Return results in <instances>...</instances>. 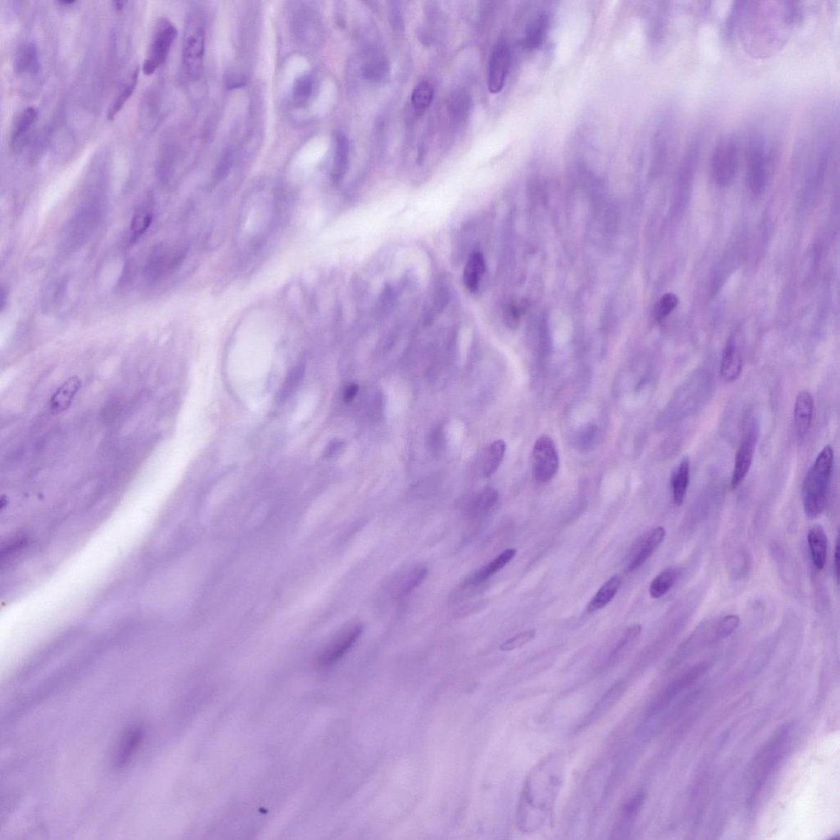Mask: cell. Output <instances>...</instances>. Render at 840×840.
<instances>
[{
	"mask_svg": "<svg viewBox=\"0 0 840 840\" xmlns=\"http://www.w3.org/2000/svg\"><path fill=\"white\" fill-rule=\"evenodd\" d=\"M833 465L834 451L831 446L827 445L818 454L806 475L802 487V500L806 516L810 519L816 518L825 512Z\"/></svg>",
	"mask_w": 840,
	"mask_h": 840,
	"instance_id": "1",
	"label": "cell"
},
{
	"mask_svg": "<svg viewBox=\"0 0 840 840\" xmlns=\"http://www.w3.org/2000/svg\"><path fill=\"white\" fill-rule=\"evenodd\" d=\"M789 732V726H783L777 730L763 749L755 757L752 762L751 774L752 785L750 793L747 795V804L752 805L761 792V789L766 784L767 777L773 771L777 763L782 757L783 747L787 742Z\"/></svg>",
	"mask_w": 840,
	"mask_h": 840,
	"instance_id": "2",
	"label": "cell"
},
{
	"mask_svg": "<svg viewBox=\"0 0 840 840\" xmlns=\"http://www.w3.org/2000/svg\"><path fill=\"white\" fill-rule=\"evenodd\" d=\"M773 158L774 149L766 138L762 135L752 137L747 145L746 159L747 181L753 192L759 193L765 187Z\"/></svg>",
	"mask_w": 840,
	"mask_h": 840,
	"instance_id": "3",
	"label": "cell"
},
{
	"mask_svg": "<svg viewBox=\"0 0 840 840\" xmlns=\"http://www.w3.org/2000/svg\"><path fill=\"white\" fill-rule=\"evenodd\" d=\"M740 146L736 135H730L720 140L712 157V171L720 186L732 183L740 167Z\"/></svg>",
	"mask_w": 840,
	"mask_h": 840,
	"instance_id": "4",
	"label": "cell"
},
{
	"mask_svg": "<svg viewBox=\"0 0 840 840\" xmlns=\"http://www.w3.org/2000/svg\"><path fill=\"white\" fill-rule=\"evenodd\" d=\"M177 36L176 26L170 19L162 18L157 21L143 63L145 74H153L166 62Z\"/></svg>",
	"mask_w": 840,
	"mask_h": 840,
	"instance_id": "5",
	"label": "cell"
},
{
	"mask_svg": "<svg viewBox=\"0 0 840 840\" xmlns=\"http://www.w3.org/2000/svg\"><path fill=\"white\" fill-rule=\"evenodd\" d=\"M204 39L202 26L190 19L183 37L182 57L187 73L192 80H198L202 73Z\"/></svg>",
	"mask_w": 840,
	"mask_h": 840,
	"instance_id": "6",
	"label": "cell"
},
{
	"mask_svg": "<svg viewBox=\"0 0 840 840\" xmlns=\"http://www.w3.org/2000/svg\"><path fill=\"white\" fill-rule=\"evenodd\" d=\"M99 215L100 208L96 204L83 206L67 226L63 247L68 251H74L83 245L93 231Z\"/></svg>",
	"mask_w": 840,
	"mask_h": 840,
	"instance_id": "7",
	"label": "cell"
},
{
	"mask_svg": "<svg viewBox=\"0 0 840 840\" xmlns=\"http://www.w3.org/2000/svg\"><path fill=\"white\" fill-rule=\"evenodd\" d=\"M532 467L534 479L540 483L549 482L557 473L559 456L555 443L550 437L544 435L536 441L532 454Z\"/></svg>",
	"mask_w": 840,
	"mask_h": 840,
	"instance_id": "8",
	"label": "cell"
},
{
	"mask_svg": "<svg viewBox=\"0 0 840 840\" xmlns=\"http://www.w3.org/2000/svg\"><path fill=\"white\" fill-rule=\"evenodd\" d=\"M707 664H699L695 665L685 673L677 677L673 681L666 686L664 690L659 693V695L655 698V700L650 706L648 711V717H653V715L663 712L666 707L670 706V704L678 697L680 693L695 684L702 675L707 670Z\"/></svg>",
	"mask_w": 840,
	"mask_h": 840,
	"instance_id": "9",
	"label": "cell"
},
{
	"mask_svg": "<svg viewBox=\"0 0 840 840\" xmlns=\"http://www.w3.org/2000/svg\"><path fill=\"white\" fill-rule=\"evenodd\" d=\"M511 51L507 42L501 40L497 43L491 54L487 75V86L492 94L500 93L505 85L511 66Z\"/></svg>",
	"mask_w": 840,
	"mask_h": 840,
	"instance_id": "10",
	"label": "cell"
},
{
	"mask_svg": "<svg viewBox=\"0 0 840 840\" xmlns=\"http://www.w3.org/2000/svg\"><path fill=\"white\" fill-rule=\"evenodd\" d=\"M363 627L355 624L344 628L336 636L318 658V663L323 666L337 663L344 655L353 648L362 635Z\"/></svg>",
	"mask_w": 840,
	"mask_h": 840,
	"instance_id": "11",
	"label": "cell"
},
{
	"mask_svg": "<svg viewBox=\"0 0 840 840\" xmlns=\"http://www.w3.org/2000/svg\"><path fill=\"white\" fill-rule=\"evenodd\" d=\"M757 440V432L753 429L747 431L746 435L737 451L732 477H731V489L735 490L744 482L749 474L752 463L753 456Z\"/></svg>",
	"mask_w": 840,
	"mask_h": 840,
	"instance_id": "12",
	"label": "cell"
},
{
	"mask_svg": "<svg viewBox=\"0 0 840 840\" xmlns=\"http://www.w3.org/2000/svg\"><path fill=\"white\" fill-rule=\"evenodd\" d=\"M182 259L180 252L172 253L166 247H156L146 264V277L150 281L159 280L178 266Z\"/></svg>",
	"mask_w": 840,
	"mask_h": 840,
	"instance_id": "13",
	"label": "cell"
},
{
	"mask_svg": "<svg viewBox=\"0 0 840 840\" xmlns=\"http://www.w3.org/2000/svg\"><path fill=\"white\" fill-rule=\"evenodd\" d=\"M814 400L809 391H802L797 395L794 409V419L797 435L804 440L809 432L814 418Z\"/></svg>",
	"mask_w": 840,
	"mask_h": 840,
	"instance_id": "14",
	"label": "cell"
},
{
	"mask_svg": "<svg viewBox=\"0 0 840 840\" xmlns=\"http://www.w3.org/2000/svg\"><path fill=\"white\" fill-rule=\"evenodd\" d=\"M38 119V113L34 107L30 106L21 111L16 119L10 135V147L14 152L23 149L27 138L33 129Z\"/></svg>",
	"mask_w": 840,
	"mask_h": 840,
	"instance_id": "15",
	"label": "cell"
},
{
	"mask_svg": "<svg viewBox=\"0 0 840 840\" xmlns=\"http://www.w3.org/2000/svg\"><path fill=\"white\" fill-rule=\"evenodd\" d=\"M742 370V353L736 340L730 338L723 351L720 373L725 382L733 383L738 379Z\"/></svg>",
	"mask_w": 840,
	"mask_h": 840,
	"instance_id": "16",
	"label": "cell"
},
{
	"mask_svg": "<svg viewBox=\"0 0 840 840\" xmlns=\"http://www.w3.org/2000/svg\"><path fill=\"white\" fill-rule=\"evenodd\" d=\"M627 690L626 682L620 681L616 685H612L608 691H606L603 696L601 697L599 701L596 703V705L592 709V711L588 715L586 720L584 723V726L589 725L600 719L603 718L606 713H608L612 708H613L618 702L621 700L623 695Z\"/></svg>",
	"mask_w": 840,
	"mask_h": 840,
	"instance_id": "17",
	"label": "cell"
},
{
	"mask_svg": "<svg viewBox=\"0 0 840 840\" xmlns=\"http://www.w3.org/2000/svg\"><path fill=\"white\" fill-rule=\"evenodd\" d=\"M81 378L71 377L65 381L54 393L50 400V410L52 414L63 413L71 406L73 400L81 388Z\"/></svg>",
	"mask_w": 840,
	"mask_h": 840,
	"instance_id": "18",
	"label": "cell"
},
{
	"mask_svg": "<svg viewBox=\"0 0 840 840\" xmlns=\"http://www.w3.org/2000/svg\"><path fill=\"white\" fill-rule=\"evenodd\" d=\"M333 140V178L335 182H339L343 180L348 170L350 145L348 138L340 131L334 133Z\"/></svg>",
	"mask_w": 840,
	"mask_h": 840,
	"instance_id": "19",
	"label": "cell"
},
{
	"mask_svg": "<svg viewBox=\"0 0 840 840\" xmlns=\"http://www.w3.org/2000/svg\"><path fill=\"white\" fill-rule=\"evenodd\" d=\"M812 563L816 570L822 571L826 566L828 550V539L825 529L816 525L807 534Z\"/></svg>",
	"mask_w": 840,
	"mask_h": 840,
	"instance_id": "20",
	"label": "cell"
},
{
	"mask_svg": "<svg viewBox=\"0 0 840 840\" xmlns=\"http://www.w3.org/2000/svg\"><path fill=\"white\" fill-rule=\"evenodd\" d=\"M486 271V262L484 254L480 252H475L470 254L465 264L463 273V283L469 291H478L482 279Z\"/></svg>",
	"mask_w": 840,
	"mask_h": 840,
	"instance_id": "21",
	"label": "cell"
},
{
	"mask_svg": "<svg viewBox=\"0 0 840 840\" xmlns=\"http://www.w3.org/2000/svg\"><path fill=\"white\" fill-rule=\"evenodd\" d=\"M665 535L666 532L664 527H660L653 530L648 535L647 538L643 541L636 556L633 557L630 566H628V570L635 571L636 569L641 567L651 557L654 551L658 549L659 546L663 543Z\"/></svg>",
	"mask_w": 840,
	"mask_h": 840,
	"instance_id": "22",
	"label": "cell"
},
{
	"mask_svg": "<svg viewBox=\"0 0 840 840\" xmlns=\"http://www.w3.org/2000/svg\"><path fill=\"white\" fill-rule=\"evenodd\" d=\"M690 460L684 458L672 474V493H673L674 503L677 507H680L685 502L688 483H690Z\"/></svg>",
	"mask_w": 840,
	"mask_h": 840,
	"instance_id": "23",
	"label": "cell"
},
{
	"mask_svg": "<svg viewBox=\"0 0 840 840\" xmlns=\"http://www.w3.org/2000/svg\"><path fill=\"white\" fill-rule=\"evenodd\" d=\"M516 554L517 550L514 549L504 551L494 560H492L487 565L475 572L469 579L468 584L471 585V586H477V585L484 583L498 571L502 570L513 559Z\"/></svg>",
	"mask_w": 840,
	"mask_h": 840,
	"instance_id": "24",
	"label": "cell"
},
{
	"mask_svg": "<svg viewBox=\"0 0 840 840\" xmlns=\"http://www.w3.org/2000/svg\"><path fill=\"white\" fill-rule=\"evenodd\" d=\"M427 576V568L422 565H416L409 569L398 579L395 593L398 598L403 597L419 587L425 581Z\"/></svg>",
	"mask_w": 840,
	"mask_h": 840,
	"instance_id": "25",
	"label": "cell"
},
{
	"mask_svg": "<svg viewBox=\"0 0 840 840\" xmlns=\"http://www.w3.org/2000/svg\"><path fill=\"white\" fill-rule=\"evenodd\" d=\"M39 68V56L33 42L26 43L19 48L15 57L14 69L19 74L33 73Z\"/></svg>",
	"mask_w": 840,
	"mask_h": 840,
	"instance_id": "26",
	"label": "cell"
},
{
	"mask_svg": "<svg viewBox=\"0 0 840 840\" xmlns=\"http://www.w3.org/2000/svg\"><path fill=\"white\" fill-rule=\"evenodd\" d=\"M549 26V19L545 13L539 14L530 21L524 38V46L528 50H536L543 45Z\"/></svg>",
	"mask_w": 840,
	"mask_h": 840,
	"instance_id": "27",
	"label": "cell"
},
{
	"mask_svg": "<svg viewBox=\"0 0 840 840\" xmlns=\"http://www.w3.org/2000/svg\"><path fill=\"white\" fill-rule=\"evenodd\" d=\"M67 291V283L64 279H56L48 284L42 296V306L47 312L58 310L62 305Z\"/></svg>",
	"mask_w": 840,
	"mask_h": 840,
	"instance_id": "28",
	"label": "cell"
},
{
	"mask_svg": "<svg viewBox=\"0 0 840 840\" xmlns=\"http://www.w3.org/2000/svg\"><path fill=\"white\" fill-rule=\"evenodd\" d=\"M621 583V579L617 576L611 577L608 581H606L595 594L593 599L590 601L587 606L588 613H593L609 604L619 591Z\"/></svg>",
	"mask_w": 840,
	"mask_h": 840,
	"instance_id": "29",
	"label": "cell"
},
{
	"mask_svg": "<svg viewBox=\"0 0 840 840\" xmlns=\"http://www.w3.org/2000/svg\"><path fill=\"white\" fill-rule=\"evenodd\" d=\"M472 105V101L467 92L457 90L452 92L448 99V111L454 122L460 123L465 120Z\"/></svg>",
	"mask_w": 840,
	"mask_h": 840,
	"instance_id": "30",
	"label": "cell"
},
{
	"mask_svg": "<svg viewBox=\"0 0 840 840\" xmlns=\"http://www.w3.org/2000/svg\"><path fill=\"white\" fill-rule=\"evenodd\" d=\"M140 75L139 67L135 68L133 73L130 74L125 84L123 85L120 93L116 97L113 101L110 110L108 111V120H113L119 113L123 110L124 105L129 100L135 88H137Z\"/></svg>",
	"mask_w": 840,
	"mask_h": 840,
	"instance_id": "31",
	"label": "cell"
},
{
	"mask_svg": "<svg viewBox=\"0 0 840 840\" xmlns=\"http://www.w3.org/2000/svg\"><path fill=\"white\" fill-rule=\"evenodd\" d=\"M645 799H646V794L643 791H638L626 802L622 809V821L619 827L616 829L618 834H622L624 831L628 832V829L630 828L633 820L636 819L638 812L642 809Z\"/></svg>",
	"mask_w": 840,
	"mask_h": 840,
	"instance_id": "32",
	"label": "cell"
},
{
	"mask_svg": "<svg viewBox=\"0 0 840 840\" xmlns=\"http://www.w3.org/2000/svg\"><path fill=\"white\" fill-rule=\"evenodd\" d=\"M498 492L492 487H487L475 498L470 508L471 517L479 518L490 511L498 500Z\"/></svg>",
	"mask_w": 840,
	"mask_h": 840,
	"instance_id": "33",
	"label": "cell"
},
{
	"mask_svg": "<svg viewBox=\"0 0 840 840\" xmlns=\"http://www.w3.org/2000/svg\"><path fill=\"white\" fill-rule=\"evenodd\" d=\"M677 571L673 568L665 569L655 577L650 585L649 593L654 599L663 597L670 592L676 582Z\"/></svg>",
	"mask_w": 840,
	"mask_h": 840,
	"instance_id": "34",
	"label": "cell"
},
{
	"mask_svg": "<svg viewBox=\"0 0 840 840\" xmlns=\"http://www.w3.org/2000/svg\"><path fill=\"white\" fill-rule=\"evenodd\" d=\"M506 450V443L502 440H497L491 444L487 450L484 464V475L486 478H489L499 468Z\"/></svg>",
	"mask_w": 840,
	"mask_h": 840,
	"instance_id": "35",
	"label": "cell"
},
{
	"mask_svg": "<svg viewBox=\"0 0 840 840\" xmlns=\"http://www.w3.org/2000/svg\"><path fill=\"white\" fill-rule=\"evenodd\" d=\"M433 95H435V92H433L432 85L427 81H422L417 85L411 95L412 105L416 113L421 115L425 112L427 108H429L432 105Z\"/></svg>",
	"mask_w": 840,
	"mask_h": 840,
	"instance_id": "36",
	"label": "cell"
},
{
	"mask_svg": "<svg viewBox=\"0 0 840 840\" xmlns=\"http://www.w3.org/2000/svg\"><path fill=\"white\" fill-rule=\"evenodd\" d=\"M152 214L147 209H139L133 217L131 222V240L137 241L142 237L152 223Z\"/></svg>",
	"mask_w": 840,
	"mask_h": 840,
	"instance_id": "37",
	"label": "cell"
},
{
	"mask_svg": "<svg viewBox=\"0 0 840 840\" xmlns=\"http://www.w3.org/2000/svg\"><path fill=\"white\" fill-rule=\"evenodd\" d=\"M642 631V626L641 625H635L631 626L625 632L624 636L621 638L619 643L616 644L613 651L611 652L608 660V664H613L617 660L621 658L622 654L626 652V648L628 645L635 641Z\"/></svg>",
	"mask_w": 840,
	"mask_h": 840,
	"instance_id": "38",
	"label": "cell"
},
{
	"mask_svg": "<svg viewBox=\"0 0 840 840\" xmlns=\"http://www.w3.org/2000/svg\"><path fill=\"white\" fill-rule=\"evenodd\" d=\"M313 89V80L308 73L303 74L294 83L292 97L296 104H304L310 98Z\"/></svg>",
	"mask_w": 840,
	"mask_h": 840,
	"instance_id": "39",
	"label": "cell"
},
{
	"mask_svg": "<svg viewBox=\"0 0 840 840\" xmlns=\"http://www.w3.org/2000/svg\"><path fill=\"white\" fill-rule=\"evenodd\" d=\"M140 737H142V734H140V730L138 729L129 731L128 735L124 737L120 746V752H119V755H118V762L119 763L124 764L129 759L133 752L137 750L140 741Z\"/></svg>",
	"mask_w": 840,
	"mask_h": 840,
	"instance_id": "40",
	"label": "cell"
},
{
	"mask_svg": "<svg viewBox=\"0 0 840 840\" xmlns=\"http://www.w3.org/2000/svg\"><path fill=\"white\" fill-rule=\"evenodd\" d=\"M740 617L736 615L726 616L715 623V641L728 637L736 631L740 625Z\"/></svg>",
	"mask_w": 840,
	"mask_h": 840,
	"instance_id": "41",
	"label": "cell"
},
{
	"mask_svg": "<svg viewBox=\"0 0 840 840\" xmlns=\"http://www.w3.org/2000/svg\"><path fill=\"white\" fill-rule=\"evenodd\" d=\"M678 297L673 294L664 295L658 303L655 308V318L658 321H663L675 310L678 305Z\"/></svg>",
	"mask_w": 840,
	"mask_h": 840,
	"instance_id": "42",
	"label": "cell"
},
{
	"mask_svg": "<svg viewBox=\"0 0 840 840\" xmlns=\"http://www.w3.org/2000/svg\"><path fill=\"white\" fill-rule=\"evenodd\" d=\"M388 73V63L383 58H375L368 62L364 68L366 78L373 81H381Z\"/></svg>",
	"mask_w": 840,
	"mask_h": 840,
	"instance_id": "43",
	"label": "cell"
},
{
	"mask_svg": "<svg viewBox=\"0 0 840 840\" xmlns=\"http://www.w3.org/2000/svg\"><path fill=\"white\" fill-rule=\"evenodd\" d=\"M536 631L531 630L524 633H519L518 636L512 638H509L505 643L501 645V650L504 652H511L524 646L535 638Z\"/></svg>",
	"mask_w": 840,
	"mask_h": 840,
	"instance_id": "44",
	"label": "cell"
},
{
	"mask_svg": "<svg viewBox=\"0 0 840 840\" xmlns=\"http://www.w3.org/2000/svg\"><path fill=\"white\" fill-rule=\"evenodd\" d=\"M750 566V556H747L745 551H740L735 556L732 564H731L730 569L732 576L736 579L744 578L747 576V572H749Z\"/></svg>",
	"mask_w": 840,
	"mask_h": 840,
	"instance_id": "45",
	"label": "cell"
},
{
	"mask_svg": "<svg viewBox=\"0 0 840 840\" xmlns=\"http://www.w3.org/2000/svg\"><path fill=\"white\" fill-rule=\"evenodd\" d=\"M522 314V308L517 303L509 304L505 311V316H504V321H505L507 326L509 329H517L519 326Z\"/></svg>",
	"mask_w": 840,
	"mask_h": 840,
	"instance_id": "46",
	"label": "cell"
},
{
	"mask_svg": "<svg viewBox=\"0 0 840 840\" xmlns=\"http://www.w3.org/2000/svg\"><path fill=\"white\" fill-rule=\"evenodd\" d=\"M598 430L597 426L589 425L579 432L578 444L582 449H588L593 445L597 439Z\"/></svg>",
	"mask_w": 840,
	"mask_h": 840,
	"instance_id": "47",
	"label": "cell"
},
{
	"mask_svg": "<svg viewBox=\"0 0 840 840\" xmlns=\"http://www.w3.org/2000/svg\"><path fill=\"white\" fill-rule=\"evenodd\" d=\"M233 164V156L231 151H226L225 154L221 157L218 166H217L214 173V179L216 181H221L229 175L231 171Z\"/></svg>",
	"mask_w": 840,
	"mask_h": 840,
	"instance_id": "48",
	"label": "cell"
},
{
	"mask_svg": "<svg viewBox=\"0 0 840 840\" xmlns=\"http://www.w3.org/2000/svg\"><path fill=\"white\" fill-rule=\"evenodd\" d=\"M839 550H840L839 540V539H837L836 549H834V574H836L837 583L839 582V576H840V574H840V565H839V564H840V551H839Z\"/></svg>",
	"mask_w": 840,
	"mask_h": 840,
	"instance_id": "49",
	"label": "cell"
},
{
	"mask_svg": "<svg viewBox=\"0 0 840 840\" xmlns=\"http://www.w3.org/2000/svg\"><path fill=\"white\" fill-rule=\"evenodd\" d=\"M358 391H359V386L356 383H351L349 386L346 387L344 392L346 402L350 403L351 400H353L356 397Z\"/></svg>",
	"mask_w": 840,
	"mask_h": 840,
	"instance_id": "50",
	"label": "cell"
},
{
	"mask_svg": "<svg viewBox=\"0 0 840 840\" xmlns=\"http://www.w3.org/2000/svg\"><path fill=\"white\" fill-rule=\"evenodd\" d=\"M75 3V0H61V1H58V4L63 5V7L70 6V5H73Z\"/></svg>",
	"mask_w": 840,
	"mask_h": 840,
	"instance_id": "51",
	"label": "cell"
},
{
	"mask_svg": "<svg viewBox=\"0 0 840 840\" xmlns=\"http://www.w3.org/2000/svg\"><path fill=\"white\" fill-rule=\"evenodd\" d=\"M115 4V7H116V9H117L118 10H121V9H123V7H124V5H125L126 2H124V1H116Z\"/></svg>",
	"mask_w": 840,
	"mask_h": 840,
	"instance_id": "52",
	"label": "cell"
}]
</instances>
